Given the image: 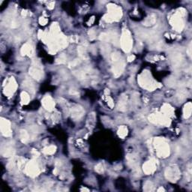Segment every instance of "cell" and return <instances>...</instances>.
<instances>
[{
  "label": "cell",
  "mask_w": 192,
  "mask_h": 192,
  "mask_svg": "<svg viewBox=\"0 0 192 192\" xmlns=\"http://www.w3.org/2000/svg\"><path fill=\"white\" fill-rule=\"evenodd\" d=\"M155 147L157 150V155L159 157H167L170 154V148L166 140L163 138H157L155 140Z\"/></svg>",
  "instance_id": "6da1fadb"
},
{
  "label": "cell",
  "mask_w": 192,
  "mask_h": 192,
  "mask_svg": "<svg viewBox=\"0 0 192 192\" xmlns=\"http://www.w3.org/2000/svg\"><path fill=\"white\" fill-rule=\"evenodd\" d=\"M112 60L113 62V72L115 77H119L122 73L124 69V62L121 59L119 53H113L112 55Z\"/></svg>",
  "instance_id": "7a4b0ae2"
},
{
  "label": "cell",
  "mask_w": 192,
  "mask_h": 192,
  "mask_svg": "<svg viewBox=\"0 0 192 192\" xmlns=\"http://www.w3.org/2000/svg\"><path fill=\"white\" fill-rule=\"evenodd\" d=\"M139 83L142 87L152 91L157 88V84L149 76V74L144 72L139 77Z\"/></svg>",
  "instance_id": "3957f363"
},
{
  "label": "cell",
  "mask_w": 192,
  "mask_h": 192,
  "mask_svg": "<svg viewBox=\"0 0 192 192\" xmlns=\"http://www.w3.org/2000/svg\"><path fill=\"white\" fill-rule=\"evenodd\" d=\"M165 176L170 182H176L180 177V171L175 164L169 166L165 170Z\"/></svg>",
  "instance_id": "277c9868"
},
{
  "label": "cell",
  "mask_w": 192,
  "mask_h": 192,
  "mask_svg": "<svg viewBox=\"0 0 192 192\" xmlns=\"http://www.w3.org/2000/svg\"><path fill=\"white\" fill-rule=\"evenodd\" d=\"M122 12L121 9L116 5H111L109 6V14L105 16L104 19L107 22H112L113 20H118L121 19Z\"/></svg>",
  "instance_id": "5b68a950"
},
{
  "label": "cell",
  "mask_w": 192,
  "mask_h": 192,
  "mask_svg": "<svg viewBox=\"0 0 192 192\" xmlns=\"http://www.w3.org/2000/svg\"><path fill=\"white\" fill-rule=\"evenodd\" d=\"M122 48L125 52H129L132 47V39L130 32L128 30H124L121 38Z\"/></svg>",
  "instance_id": "8992f818"
},
{
  "label": "cell",
  "mask_w": 192,
  "mask_h": 192,
  "mask_svg": "<svg viewBox=\"0 0 192 192\" xmlns=\"http://www.w3.org/2000/svg\"><path fill=\"white\" fill-rule=\"evenodd\" d=\"M168 118L164 114H152L149 116V121L154 124H159L163 125H169Z\"/></svg>",
  "instance_id": "52a82bcc"
},
{
  "label": "cell",
  "mask_w": 192,
  "mask_h": 192,
  "mask_svg": "<svg viewBox=\"0 0 192 192\" xmlns=\"http://www.w3.org/2000/svg\"><path fill=\"white\" fill-rule=\"evenodd\" d=\"M26 172L30 176L35 177L38 176V175L39 174L40 170L36 162H29V163L27 164L26 167Z\"/></svg>",
  "instance_id": "ba28073f"
},
{
  "label": "cell",
  "mask_w": 192,
  "mask_h": 192,
  "mask_svg": "<svg viewBox=\"0 0 192 192\" xmlns=\"http://www.w3.org/2000/svg\"><path fill=\"white\" fill-rule=\"evenodd\" d=\"M171 24L173 25V28L176 31H182L184 27V23L183 21H182V17L177 14L171 18Z\"/></svg>",
  "instance_id": "9c48e42d"
},
{
  "label": "cell",
  "mask_w": 192,
  "mask_h": 192,
  "mask_svg": "<svg viewBox=\"0 0 192 192\" xmlns=\"http://www.w3.org/2000/svg\"><path fill=\"white\" fill-rule=\"evenodd\" d=\"M156 161L153 159L146 162L143 165V171L146 174H152L156 170Z\"/></svg>",
  "instance_id": "30bf717a"
},
{
  "label": "cell",
  "mask_w": 192,
  "mask_h": 192,
  "mask_svg": "<svg viewBox=\"0 0 192 192\" xmlns=\"http://www.w3.org/2000/svg\"><path fill=\"white\" fill-rule=\"evenodd\" d=\"M29 74H31V76L34 77L36 80H40L43 76V72H42L41 68L37 64L34 65L29 68Z\"/></svg>",
  "instance_id": "8fae6325"
},
{
  "label": "cell",
  "mask_w": 192,
  "mask_h": 192,
  "mask_svg": "<svg viewBox=\"0 0 192 192\" xmlns=\"http://www.w3.org/2000/svg\"><path fill=\"white\" fill-rule=\"evenodd\" d=\"M1 130L3 135L5 137L12 136V130H11L10 122L7 119H2L1 120Z\"/></svg>",
  "instance_id": "7c38bea8"
},
{
  "label": "cell",
  "mask_w": 192,
  "mask_h": 192,
  "mask_svg": "<svg viewBox=\"0 0 192 192\" xmlns=\"http://www.w3.org/2000/svg\"><path fill=\"white\" fill-rule=\"evenodd\" d=\"M42 104H43L44 108L48 110H52L55 106L54 102H53V99L51 98L50 96L44 97L43 100H42Z\"/></svg>",
  "instance_id": "4fadbf2b"
},
{
  "label": "cell",
  "mask_w": 192,
  "mask_h": 192,
  "mask_svg": "<svg viewBox=\"0 0 192 192\" xmlns=\"http://www.w3.org/2000/svg\"><path fill=\"white\" fill-rule=\"evenodd\" d=\"M84 110L80 107H76V108H72L71 110V116L74 119H79L82 117V116L84 115Z\"/></svg>",
  "instance_id": "5bb4252c"
},
{
  "label": "cell",
  "mask_w": 192,
  "mask_h": 192,
  "mask_svg": "<svg viewBox=\"0 0 192 192\" xmlns=\"http://www.w3.org/2000/svg\"><path fill=\"white\" fill-rule=\"evenodd\" d=\"M16 83L14 81L13 77L11 79L10 81H9L8 84L7 85L6 88H5V92H6L7 95H11V94H13V92L15 91L16 89Z\"/></svg>",
  "instance_id": "9a60e30c"
},
{
  "label": "cell",
  "mask_w": 192,
  "mask_h": 192,
  "mask_svg": "<svg viewBox=\"0 0 192 192\" xmlns=\"http://www.w3.org/2000/svg\"><path fill=\"white\" fill-rule=\"evenodd\" d=\"M21 53L23 55H28V56H32L33 53L32 47L29 44H24L21 49Z\"/></svg>",
  "instance_id": "2e32d148"
},
{
  "label": "cell",
  "mask_w": 192,
  "mask_h": 192,
  "mask_svg": "<svg viewBox=\"0 0 192 192\" xmlns=\"http://www.w3.org/2000/svg\"><path fill=\"white\" fill-rule=\"evenodd\" d=\"M191 102H188L187 104H185V106L184 108V117L185 118V119H188V118H189L190 116H191Z\"/></svg>",
  "instance_id": "e0dca14e"
},
{
  "label": "cell",
  "mask_w": 192,
  "mask_h": 192,
  "mask_svg": "<svg viewBox=\"0 0 192 192\" xmlns=\"http://www.w3.org/2000/svg\"><path fill=\"white\" fill-rule=\"evenodd\" d=\"M2 152L3 156H5V157H9L13 156V154H14V149L12 148V146H5V149H2Z\"/></svg>",
  "instance_id": "ac0fdd59"
},
{
  "label": "cell",
  "mask_w": 192,
  "mask_h": 192,
  "mask_svg": "<svg viewBox=\"0 0 192 192\" xmlns=\"http://www.w3.org/2000/svg\"><path fill=\"white\" fill-rule=\"evenodd\" d=\"M172 61L173 62V65H179L180 63V62L182 61V56H181L180 53H175L172 55Z\"/></svg>",
  "instance_id": "d6986e66"
},
{
  "label": "cell",
  "mask_w": 192,
  "mask_h": 192,
  "mask_svg": "<svg viewBox=\"0 0 192 192\" xmlns=\"http://www.w3.org/2000/svg\"><path fill=\"white\" fill-rule=\"evenodd\" d=\"M162 111L164 112V115L168 116V115H172L173 110V108L170 106V105L164 104L163 106V108H162Z\"/></svg>",
  "instance_id": "ffe728a7"
},
{
  "label": "cell",
  "mask_w": 192,
  "mask_h": 192,
  "mask_svg": "<svg viewBox=\"0 0 192 192\" xmlns=\"http://www.w3.org/2000/svg\"><path fill=\"white\" fill-rule=\"evenodd\" d=\"M43 152L47 155H52L56 152V146H50L46 147V148L44 149Z\"/></svg>",
  "instance_id": "44dd1931"
},
{
  "label": "cell",
  "mask_w": 192,
  "mask_h": 192,
  "mask_svg": "<svg viewBox=\"0 0 192 192\" xmlns=\"http://www.w3.org/2000/svg\"><path fill=\"white\" fill-rule=\"evenodd\" d=\"M29 134L26 132V131L22 130L21 132H20V140H22V142L26 143L29 140Z\"/></svg>",
  "instance_id": "7402d4cb"
},
{
  "label": "cell",
  "mask_w": 192,
  "mask_h": 192,
  "mask_svg": "<svg viewBox=\"0 0 192 192\" xmlns=\"http://www.w3.org/2000/svg\"><path fill=\"white\" fill-rule=\"evenodd\" d=\"M127 134H128V129H127L126 127L125 126L120 127L119 131H118V134H119V136L121 137H125L127 135Z\"/></svg>",
  "instance_id": "603a6c76"
},
{
  "label": "cell",
  "mask_w": 192,
  "mask_h": 192,
  "mask_svg": "<svg viewBox=\"0 0 192 192\" xmlns=\"http://www.w3.org/2000/svg\"><path fill=\"white\" fill-rule=\"evenodd\" d=\"M21 101L24 104H28L29 101V96L26 92H23L21 93Z\"/></svg>",
  "instance_id": "cb8c5ba5"
},
{
  "label": "cell",
  "mask_w": 192,
  "mask_h": 192,
  "mask_svg": "<svg viewBox=\"0 0 192 192\" xmlns=\"http://www.w3.org/2000/svg\"><path fill=\"white\" fill-rule=\"evenodd\" d=\"M155 23H156V17L154 16H150L149 17L146 18V20H145L144 22V25L146 26H151L153 25Z\"/></svg>",
  "instance_id": "d4e9b609"
},
{
  "label": "cell",
  "mask_w": 192,
  "mask_h": 192,
  "mask_svg": "<svg viewBox=\"0 0 192 192\" xmlns=\"http://www.w3.org/2000/svg\"><path fill=\"white\" fill-rule=\"evenodd\" d=\"M143 190L146 191H150L153 190V185L151 182H146L143 187Z\"/></svg>",
  "instance_id": "484cf974"
},
{
  "label": "cell",
  "mask_w": 192,
  "mask_h": 192,
  "mask_svg": "<svg viewBox=\"0 0 192 192\" xmlns=\"http://www.w3.org/2000/svg\"><path fill=\"white\" fill-rule=\"evenodd\" d=\"M95 170L96 172L98 173H103V171H104V169H103V166L101 165V164H98L97 166L95 167Z\"/></svg>",
  "instance_id": "4316f807"
},
{
  "label": "cell",
  "mask_w": 192,
  "mask_h": 192,
  "mask_svg": "<svg viewBox=\"0 0 192 192\" xmlns=\"http://www.w3.org/2000/svg\"><path fill=\"white\" fill-rule=\"evenodd\" d=\"M39 22H40V23L41 24V25H45L46 23H47V20L44 19V17H41Z\"/></svg>",
  "instance_id": "83f0119b"
},
{
  "label": "cell",
  "mask_w": 192,
  "mask_h": 192,
  "mask_svg": "<svg viewBox=\"0 0 192 192\" xmlns=\"http://www.w3.org/2000/svg\"><path fill=\"white\" fill-rule=\"evenodd\" d=\"M134 58H135V56H132H132H130L128 57V60L129 61V62H131V61H133V60H134Z\"/></svg>",
  "instance_id": "f1b7e54d"
}]
</instances>
